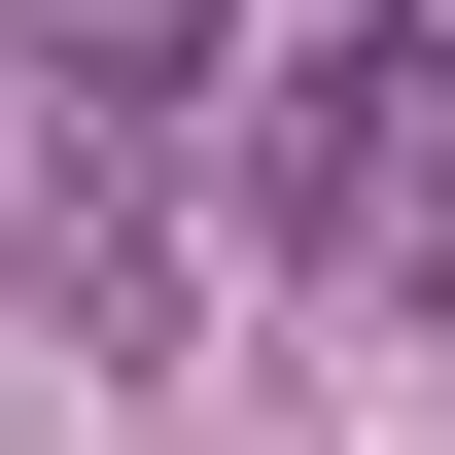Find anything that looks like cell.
Returning a JSON list of instances; mask_svg holds the SVG:
<instances>
[{"instance_id": "1", "label": "cell", "mask_w": 455, "mask_h": 455, "mask_svg": "<svg viewBox=\"0 0 455 455\" xmlns=\"http://www.w3.org/2000/svg\"><path fill=\"white\" fill-rule=\"evenodd\" d=\"M281 245L350 315L455 281V0H315V70H281Z\"/></svg>"}, {"instance_id": "2", "label": "cell", "mask_w": 455, "mask_h": 455, "mask_svg": "<svg viewBox=\"0 0 455 455\" xmlns=\"http://www.w3.org/2000/svg\"><path fill=\"white\" fill-rule=\"evenodd\" d=\"M211 36H245V0H0L36 140H175V106H211Z\"/></svg>"}]
</instances>
